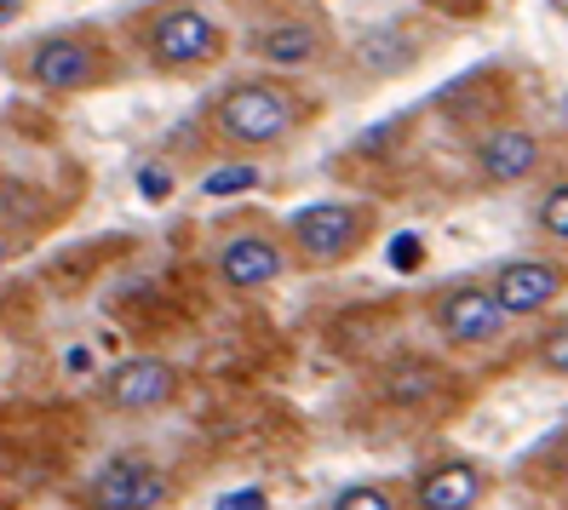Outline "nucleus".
<instances>
[{
  "instance_id": "nucleus-21",
  "label": "nucleus",
  "mask_w": 568,
  "mask_h": 510,
  "mask_svg": "<svg viewBox=\"0 0 568 510\" xmlns=\"http://www.w3.org/2000/svg\"><path fill=\"white\" fill-rule=\"evenodd\" d=\"M396 264L414 269V264H419V242H403V247H396Z\"/></svg>"
},
{
  "instance_id": "nucleus-1",
  "label": "nucleus",
  "mask_w": 568,
  "mask_h": 510,
  "mask_svg": "<svg viewBox=\"0 0 568 510\" xmlns=\"http://www.w3.org/2000/svg\"><path fill=\"white\" fill-rule=\"evenodd\" d=\"M311 121H316V98L298 92L287 75H242L207 104V126L230 155L282 150Z\"/></svg>"
},
{
  "instance_id": "nucleus-12",
  "label": "nucleus",
  "mask_w": 568,
  "mask_h": 510,
  "mask_svg": "<svg viewBox=\"0 0 568 510\" xmlns=\"http://www.w3.org/2000/svg\"><path fill=\"white\" fill-rule=\"evenodd\" d=\"M483 488H488V476L471 459H443L414 482V504L419 510H477Z\"/></svg>"
},
{
  "instance_id": "nucleus-3",
  "label": "nucleus",
  "mask_w": 568,
  "mask_h": 510,
  "mask_svg": "<svg viewBox=\"0 0 568 510\" xmlns=\"http://www.w3.org/2000/svg\"><path fill=\"white\" fill-rule=\"evenodd\" d=\"M144 63L161 75H202L213 63H224L230 41L207 7L195 0H161V7L144 18Z\"/></svg>"
},
{
  "instance_id": "nucleus-8",
  "label": "nucleus",
  "mask_w": 568,
  "mask_h": 510,
  "mask_svg": "<svg viewBox=\"0 0 568 510\" xmlns=\"http://www.w3.org/2000/svg\"><path fill=\"white\" fill-rule=\"evenodd\" d=\"M327 47H333V29L322 18H271V23H258L253 35H247V52L271 75L311 70V63L327 58Z\"/></svg>"
},
{
  "instance_id": "nucleus-16",
  "label": "nucleus",
  "mask_w": 568,
  "mask_h": 510,
  "mask_svg": "<svg viewBox=\"0 0 568 510\" xmlns=\"http://www.w3.org/2000/svg\"><path fill=\"white\" fill-rule=\"evenodd\" d=\"M534 361H540L546 373H557V379H568V322H557V327L540 338V350H534Z\"/></svg>"
},
{
  "instance_id": "nucleus-2",
  "label": "nucleus",
  "mask_w": 568,
  "mask_h": 510,
  "mask_svg": "<svg viewBox=\"0 0 568 510\" xmlns=\"http://www.w3.org/2000/svg\"><path fill=\"white\" fill-rule=\"evenodd\" d=\"M115 75H121V63H115L110 35L104 29H87V23L47 29V35H36L18 52V81L47 98H75L92 86H110Z\"/></svg>"
},
{
  "instance_id": "nucleus-6",
  "label": "nucleus",
  "mask_w": 568,
  "mask_h": 510,
  "mask_svg": "<svg viewBox=\"0 0 568 510\" xmlns=\"http://www.w3.org/2000/svg\"><path fill=\"white\" fill-rule=\"evenodd\" d=\"M166 499H173V476H166V465H155L144 453H115L81 488L87 510H166Z\"/></svg>"
},
{
  "instance_id": "nucleus-13",
  "label": "nucleus",
  "mask_w": 568,
  "mask_h": 510,
  "mask_svg": "<svg viewBox=\"0 0 568 510\" xmlns=\"http://www.w3.org/2000/svg\"><path fill=\"white\" fill-rule=\"evenodd\" d=\"M379 390L396 407H425V401H437V390H443V367L425 361V356H396L379 373Z\"/></svg>"
},
{
  "instance_id": "nucleus-10",
  "label": "nucleus",
  "mask_w": 568,
  "mask_h": 510,
  "mask_svg": "<svg viewBox=\"0 0 568 510\" xmlns=\"http://www.w3.org/2000/svg\"><path fill=\"white\" fill-rule=\"evenodd\" d=\"M568 287V269L557 258H511L494 269L488 293L499 298V310L506 316H540L546 304H557Z\"/></svg>"
},
{
  "instance_id": "nucleus-17",
  "label": "nucleus",
  "mask_w": 568,
  "mask_h": 510,
  "mask_svg": "<svg viewBox=\"0 0 568 510\" xmlns=\"http://www.w3.org/2000/svg\"><path fill=\"white\" fill-rule=\"evenodd\" d=\"M333 510H396V493L362 482V488H345L339 499H333Z\"/></svg>"
},
{
  "instance_id": "nucleus-14",
  "label": "nucleus",
  "mask_w": 568,
  "mask_h": 510,
  "mask_svg": "<svg viewBox=\"0 0 568 510\" xmlns=\"http://www.w3.org/2000/svg\"><path fill=\"white\" fill-rule=\"evenodd\" d=\"M362 70L367 75H396V70H408V63L419 58V41L414 35H403V29H374L362 47Z\"/></svg>"
},
{
  "instance_id": "nucleus-15",
  "label": "nucleus",
  "mask_w": 568,
  "mask_h": 510,
  "mask_svg": "<svg viewBox=\"0 0 568 510\" xmlns=\"http://www.w3.org/2000/svg\"><path fill=\"white\" fill-rule=\"evenodd\" d=\"M540 230L557 235V242H568V178L540 195Z\"/></svg>"
},
{
  "instance_id": "nucleus-9",
  "label": "nucleus",
  "mask_w": 568,
  "mask_h": 510,
  "mask_svg": "<svg viewBox=\"0 0 568 510\" xmlns=\"http://www.w3.org/2000/svg\"><path fill=\"white\" fill-rule=\"evenodd\" d=\"M98 396H104V407H115V414H155V407L179 401V367L166 356H126L104 373Z\"/></svg>"
},
{
  "instance_id": "nucleus-11",
  "label": "nucleus",
  "mask_w": 568,
  "mask_h": 510,
  "mask_svg": "<svg viewBox=\"0 0 568 510\" xmlns=\"http://www.w3.org/2000/svg\"><path fill=\"white\" fill-rule=\"evenodd\" d=\"M540 155L546 150L528 126H494L477 144V173H483V184H523L540 173Z\"/></svg>"
},
{
  "instance_id": "nucleus-19",
  "label": "nucleus",
  "mask_w": 568,
  "mask_h": 510,
  "mask_svg": "<svg viewBox=\"0 0 568 510\" xmlns=\"http://www.w3.org/2000/svg\"><path fill=\"white\" fill-rule=\"evenodd\" d=\"M219 510H271V499L247 488V493H224V499H219Z\"/></svg>"
},
{
  "instance_id": "nucleus-5",
  "label": "nucleus",
  "mask_w": 568,
  "mask_h": 510,
  "mask_svg": "<svg viewBox=\"0 0 568 510\" xmlns=\"http://www.w3.org/2000/svg\"><path fill=\"white\" fill-rule=\"evenodd\" d=\"M430 327H437L443 345L454 350H488L506 338L511 316L499 310V298L488 293V282H454L430 298Z\"/></svg>"
},
{
  "instance_id": "nucleus-4",
  "label": "nucleus",
  "mask_w": 568,
  "mask_h": 510,
  "mask_svg": "<svg viewBox=\"0 0 568 510\" xmlns=\"http://www.w3.org/2000/svg\"><path fill=\"white\" fill-rule=\"evenodd\" d=\"M374 235V207L362 201H311L282 224V242L293 253V264H311V269H333L367 247Z\"/></svg>"
},
{
  "instance_id": "nucleus-20",
  "label": "nucleus",
  "mask_w": 568,
  "mask_h": 510,
  "mask_svg": "<svg viewBox=\"0 0 568 510\" xmlns=\"http://www.w3.org/2000/svg\"><path fill=\"white\" fill-rule=\"evenodd\" d=\"M18 18H23V0H0V29L18 23Z\"/></svg>"
},
{
  "instance_id": "nucleus-18",
  "label": "nucleus",
  "mask_w": 568,
  "mask_h": 510,
  "mask_svg": "<svg viewBox=\"0 0 568 510\" xmlns=\"http://www.w3.org/2000/svg\"><path fill=\"white\" fill-rule=\"evenodd\" d=\"M253 178H258L253 166H224V173H213L202 190H207V195H242V184H253Z\"/></svg>"
},
{
  "instance_id": "nucleus-7",
  "label": "nucleus",
  "mask_w": 568,
  "mask_h": 510,
  "mask_svg": "<svg viewBox=\"0 0 568 510\" xmlns=\"http://www.w3.org/2000/svg\"><path fill=\"white\" fill-rule=\"evenodd\" d=\"M293 269V253L282 242V230H230L213 253V276L230 293H271Z\"/></svg>"
}]
</instances>
